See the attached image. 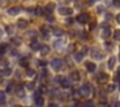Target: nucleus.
I'll use <instances>...</instances> for the list:
<instances>
[{
    "mask_svg": "<svg viewBox=\"0 0 120 107\" xmlns=\"http://www.w3.org/2000/svg\"><path fill=\"white\" fill-rule=\"evenodd\" d=\"M79 90H80V92H79V93H80V96L88 97L89 94H90V92H92V88H90V85H89V84H84V85L81 86Z\"/></svg>",
    "mask_w": 120,
    "mask_h": 107,
    "instance_id": "f257e3e1",
    "label": "nucleus"
},
{
    "mask_svg": "<svg viewBox=\"0 0 120 107\" xmlns=\"http://www.w3.org/2000/svg\"><path fill=\"white\" fill-rule=\"evenodd\" d=\"M90 55L93 59H102L103 58V53L99 49H97V48H93V50L90 52Z\"/></svg>",
    "mask_w": 120,
    "mask_h": 107,
    "instance_id": "f03ea898",
    "label": "nucleus"
},
{
    "mask_svg": "<svg viewBox=\"0 0 120 107\" xmlns=\"http://www.w3.org/2000/svg\"><path fill=\"white\" fill-rule=\"evenodd\" d=\"M76 21H78L79 23H81V25L86 23V22L89 21V14L88 13H80L78 17H76Z\"/></svg>",
    "mask_w": 120,
    "mask_h": 107,
    "instance_id": "7ed1b4c3",
    "label": "nucleus"
},
{
    "mask_svg": "<svg viewBox=\"0 0 120 107\" xmlns=\"http://www.w3.org/2000/svg\"><path fill=\"white\" fill-rule=\"evenodd\" d=\"M58 12H60V14H62V16H71V14H72V8L61 7V8L58 9Z\"/></svg>",
    "mask_w": 120,
    "mask_h": 107,
    "instance_id": "20e7f679",
    "label": "nucleus"
},
{
    "mask_svg": "<svg viewBox=\"0 0 120 107\" xmlns=\"http://www.w3.org/2000/svg\"><path fill=\"white\" fill-rule=\"evenodd\" d=\"M62 59H60V58H56V59H53L52 62H50V66H52L53 68H54V70H60L61 67H62Z\"/></svg>",
    "mask_w": 120,
    "mask_h": 107,
    "instance_id": "39448f33",
    "label": "nucleus"
},
{
    "mask_svg": "<svg viewBox=\"0 0 120 107\" xmlns=\"http://www.w3.org/2000/svg\"><path fill=\"white\" fill-rule=\"evenodd\" d=\"M109 80V75L107 74H99L98 76H97V81H98L99 84H103V83H106V81Z\"/></svg>",
    "mask_w": 120,
    "mask_h": 107,
    "instance_id": "423d86ee",
    "label": "nucleus"
},
{
    "mask_svg": "<svg viewBox=\"0 0 120 107\" xmlns=\"http://www.w3.org/2000/svg\"><path fill=\"white\" fill-rule=\"evenodd\" d=\"M19 12H21V8H19V7H12V8L8 9V14H11V16H17Z\"/></svg>",
    "mask_w": 120,
    "mask_h": 107,
    "instance_id": "0eeeda50",
    "label": "nucleus"
},
{
    "mask_svg": "<svg viewBox=\"0 0 120 107\" xmlns=\"http://www.w3.org/2000/svg\"><path fill=\"white\" fill-rule=\"evenodd\" d=\"M85 67H86V70H88V72H94L97 66H96V63H93V62H86Z\"/></svg>",
    "mask_w": 120,
    "mask_h": 107,
    "instance_id": "6e6552de",
    "label": "nucleus"
},
{
    "mask_svg": "<svg viewBox=\"0 0 120 107\" xmlns=\"http://www.w3.org/2000/svg\"><path fill=\"white\" fill-rule=\"evenodd\" d=\"M60 83H61V86H62V88H70L71 86V81L66 77H62Z\"/></svg>",
    "mask_w": 120,
    "mask_h": 107,
    "instance_id": "1a4fd4ad",
    "label": "nucleus"
},
{
    "mask_svg": "<svg viewBox=\"0 0 120 107\" xmlns=\"http://www.w3.org/2000/svg\"><path fill=\"white\" fill-rule=\"evenodd\" d=\"M17 25H18V27H19V29H26V27L29 26V22H27L26 19H18Z\"/></svg>",
    "mask_w": 120,
    "mask_h": 107,
    "instance_id": "9d476101",
    "label": "nucleus"
},
{
    "mask_svg": "<svg viewBox=\"0 0 120 107\" xmlns=\"http://www.w3.org/2000/svg\"><path fill=\"white\" fill-rule=\"evenodd\" d=\"M111 36V30H110V27H105L103 29V32H102V37L103 39H107V37Z\"/></svg>",
    "mask_w": 120,
    "mask_h": 107,
    "instance_id": "9b49d317",
    "label": "nucleus"
},
{
    "mask_svg": "<svg viewBox=\"0 0 120 107\" xmlns=\"http://www.w3.org/2000/svg\"><path fill=\"white\" fill-rule=\"evenodd\" d=\"M109 68L110 70H114V67H115V65H116V58L115 57H111V58H109Z\"/></svg>",
    "mask_w": 120,
    "mask_h": 107,
    "instance_id": "f8f14e48",
    "label": "nucleus"
},
{
    "mask_svg": "<svg viewBox=\"0 0 120 107\" xmlns=\"http://www.w3.org/2000/svg\"><path fill=\"white\" fill-rule=\"evenodd\" d=\"M71 79H72L74 81H79V80H80V74H79V71L74 70L72 72H71Z\"/></svg>",
    "mask_w": 120,
    "mask_h": 107,
    "instance_id": "ddd939ff",
    "label": "nucleus"
},
{
    "mask_svg": "<svg viewBox=\"0 0 120 107\" xmlns=\"http://www.w3.org/2000/svg\"><path fill=\"white\" fill-rule=\"evenodd\" d=\"M54 8H56V4L54 3H49L47 7H45V12H47L48 14H50L53 11H54Z\"/></svg>",
    "mask_w": 120,
    "mask_h": 107,
    "instance_id": "4468645a",
    "label": "nucleus"
},
{
    "mask_svg": "<svg viewBox=\"0 0 120 107\" xmlns=\"http://www.w3.org/2000/svg\"><path fill=\"white\" fill-rule=\"evenodd\" d=\"M14 92H16L17 97H25V90L22 86H17L16 89H14Z\"/></svg>",
    "mask_w": 120,
    "mask_h": 107,
    "instance_id": "2eb2a0df",
    "label": "nucleus"
},
{
    "mask_svg": "<svg viewBox=\"0 0 120 107\" xmlns=\"http://www.w3.org/2000/svg\"><path fill=\"white\" fill-rule=\"evenodd\" d=\"M36 35H38L36 31H34V30L26 32V36H27V37H32V41H35V39H36Z\"/></svg>",
    "mask_w": 120,
    "mask_h": 107,
    "instance_id": "dca6fc26",
    "label": "nucleus"
},
{
    "mask_svg": "<svg viewBox=\"0 0 120 107\" xmlns=\"http://www.w3.org/2000/svg\"><path fill=\"white\" fill-rule=\"evenodd\" d=\"M49 49H50V48L48 47V45H41V47H40V52H41L43 55L48 54V53H49Z\"/></svg>",
    "mask_w": 120,
    "mask_h": 107,
    "instance_id": "f3484780",
    "label": "nucleus"
},
{
    "mask_svg": "<svg viewBox=\"0 0 120 107\" xmlns=\"http://www.w3.org/2000/svg\"><path fill=\"white\" fill-rule=\"evenodd\" d=\"M35 103H36L38 107H41L43 104H44V99H43V97H41V96H40V97H36V98H35Z\"/></svg>",
    "mask_w": 120,
    "mask_h": 107,
    "instance_id": "a211bd4d",
    "label": "nucleus"
},
{
    "mask_svg": "<svg viewBox=\"0 0 120 107\" xmlns=\"http://www.w3.org/2000/svg\"><path fill=\"white\" fill-rule=\"evenodd\" d=\"M14 89H16V85H14V83H9L5 90H7V93H13Z\"/></svg>",
    "mask_w": 120,
    "mask_h": 107,
    "instance_id": "6ab92c4d",
    "label": "nucleus"
},
{
    "mask_svg": "<svg viewBox=\"0 0 120 107\" xmlns=\"http://www.w3.org/2000/svg\"><path fill=\"white\" fill-rule=\"evenodd\" d=\"M30 47H31L32 50H40V47H41V45H40L38 41H32L31 44H30Z\"/></svg>",
    "mask_w": 120,
    "mask_h": 107,
    "instance_id": "aec40b11",
    "label": "nucleus"
},
{
    "mask_svg": "<svg viewBox=\"0 0 120 107\" xmlns=\"http://www.w3.org/2000/svg\"><path fill=\"white\" fill-rule=\"evenodd\" d=\"M7 99H5V93L3 90H0V104H5Z\"/></svg>",
    "mask_w": 120,
    "mask_h": 107,
    "instance_id": "412c9836",
    "label": "nucleus"
},
{
    "mask_svg": "<svg viewBox=\"0 0 120 107\" xmlns=\"http://www.w3.org/2000/svg\"><path fill=\"white\" fill-rule=\"evenodd\" d=\"M11 74H12V70L9 67H5L4 70H1V75L3 76H9Z\"/></svg>",
    "mask_w": 120,
    "mask_h": 107,
    "instance_id": "4be33fe9",
    "label": "nucleus"
},
{
    "mask_svg": "<svg viewBox=\"0 0 120 107\" xmlns=\"http://www.w3.org/2000/svg\"><path fill=\"white\" fill-rule=\"evenodd\" d=\"M19 65L23 66V67H27V65H29V59H27L26 57L21 58V59H19Z\"/></svg>",
    "mask_w": 120,
    "mask_h": 107,
    "instance_id": "5701e85b",
    "label": "nucleus"
},
{
    "mask_svg": "<svg viewBox=\"0 0 120 107\" xmlns=\"http://www.w3.org/2000/svg\"><path fill=\"white\" fill-rule=\"evenodd\" d=\"M53 34H54L56 36H62V35H63V30H61V29H54V30H53Z\"/></svg>",
    "mask_w": 120,
    "mask_h": 107,
    "instance_id": "b1692460",
    "label": "nucleus"
},
{
    "mask_svg": "<svg viewBox=\"0 0 120 107\" xmlns=\"http://www.w3.org/2000/svg\"><path fill=\"white\" fill-rule=\"evenodd\" d=\"M83 58H84V54H83V53H76V54H75V59L76 61H78V62H81V61H83Z\"/></svg>",
    "mask_w": 120,
    "mask_h": 107,
    "instance_id": "393cba45",
    "label": "nucleus"
},
{
    "mask_svg": "<svg viewBox=\"0 0 120 107\" xmlns=\"http://www.w3.org/2000/svg\"><path fill=\"white\" fill-rule=\"evenodd\" d=\"M35 13H36V16H41V14L44 13V9H43L41 7H36V8H35Z\"/></svg>",
    "mask_w": 120,
    "mask_h": 107,
    "instance_id": "a878e982",
    "label": "nucleus"
},
{
    "mask_svg": "<svg viewBox=\"0 0 120 107\" xmlns=\"http://www.w3.org/2000/svg\"><path fill=\"white\" fill-rule=\"evenodd\" d=\"M12 43H13L14 45H21V39L19 37H12Z\"/></svg>",
    "mask_w": 120,
    "mask_h": 107,
    "instance_id": "bb28decb",
    "label": "nucleus"
},
{
    "mask_svg": "<svg viewBox=\"0 0 120 107\" xmlns=\"http://www.w3.org/2000/svg\"><path fill=\"white\" fill-rule=\"evenodd\" d=\"M26 75L29 76V77H34V76L36 75V72H35L34 70H27L26 71Z\"/></svg>",
    "mask_w": 120,
    "mask_h": 107,
    "instance_id": "cd10ccee",
    "label": "nucleus"
},
{
    "mask_svg": "<svg viewBox=\"0 0 120 107\" xmlns=\"http://www.w3.org/2000/svg\"><path fill=\"white\" fill-rule=\"evenodd\" d=\"M114 39L115 40H120V30H116L114 32Z\"/></svg>",
    "mask_w": 120,
    "mask_h": 107,
    "instance_id": "c85d7f7f",
    "label": "nucleus"
},
{
    "mask_svg": "<svg viewBox=\"0 0 120 107\" xmlns=\"http://www.w3.org/2000/svg\"><path fill=\"white\" fill-rule=\"evenodd\" d=\"M26 86H27V89H30V90H34L35 89V83H27Z\"/></svg>",
    "mask_w": 120,
    "mask_h": 107,
    "instance_id": "c756f323",
    "label": "nucleus"
},
{
    "mask_svg": "<svg viewBox=\"0 0 120 107\" xmlns=\"http://www.w3.org/2000/svg\"><path fill=\"white\" fill-rule=\"evenodd\" d=\"M83 107H93V101H85Z\"/></svg>",
    "mask_w": 120,
    "mask_h": 107,
    "instance_id": "7c9ffc66",
    "label": "nucleus"
},
{
    "mask_svg": "<svg viewBox=\"0 0 120 107\" xmlns=\"http://www.w3.org/2000/svg\"><path fill=\"white\" fill-rule=\"evenodd\" d=\"M41 32L45 35V36H47V35H48V32H49V29H48L47 26H43V27H41Z\"/></svg>",
    "mask_w": 120,
    "mask_h": 107,
    "instance_id": "2f4dec72",
    "label": "nucleus"
},
{
    "mask_svg": "<svg viewBox=\"0 0 120 107\" xmlns=\"http://www.w3.org/2000/svg\"><path fill=\"white\" fill-rule=\"evenodd\" d=\"M106 90H107V92H114V90H115V85H114V84H110V85H107Z\"/></svg>",
    "mask_w": 120,
    "mask_h": 107,
    "instance_id": "473e14b6",
    "label": "nucleus"
},
{
    "mask_svg": "<svg viewBox=\"0 0 120 107\" xmlns=\"http://www.w3.org/2000/svg\"><path fill=\"white\" fill-rule=\"evenodd\" d=\"M39 92H40V93L43 94V93H47L48 90H47V88H45L44 85H41V86H40V88H39Z\"/></svg>",
    "mask_w": 120,
    "mask_h": 107,
    "instance_id": "72a5a7b5",
    "label": "nucleus"
},
{
    "mask_svg": "<svg viewBox=\"0 0 120 107\" xmlns=\"http://www.w3.org/2000/svg\"><path fill=\"white\" fill-rule=\"evenodd\" d=\"M5 53V45H0V55H3Z\"/></svg>",
    "mask_w": 120,
    "mask_h": 107,
    "instance_id": "f704fd0d",
    "label": "nucleus"
},
{
    "mask_svg": "<svg viewBox=\"0 0 120 107\" xmlns=\"http://www.w3.org/2000/svg\"><path fill=\"white\" fill-rule=\"evenodd\" d=\"M47 21H48V22H54V17H53V16H50V14H48Z\"/></svg>",
    "mask_w": 120,
    "mask_h": 107,
    "instance_id": "c9c22d12",
    "label": "nucleus"
},
{
    "mask_svg": "<svg viewBox=\"0 0 120 107\" xmlns=\"http://www.w3.org/2000/svg\"><path fill=\"white\" fill-rule=\"evenodd\" d=\"M8 34H9V35L14 34V29H13V26H9V27H8Z\"/></svg>",
    "mask_w": 120,
    "mask_h": 107,
    "instance_id": "e433bc0d",
    "label": "nucleus"
},
{
    "mask_svg": "<svg viewBox=\"0 0 120 107\" xmlns=\"http://www.w3.org/2000/svg\"><path fill=\"white\" fill-rule=\"evenodd\" d=\"M103 7L102 5H99V7H97V12H98V13H102V12H103Z\"/></svg>",
    "mask_w": 120,
    "mask_h": 107,
    "instance_id": "4c0bfd02",
    "label": "nucleus"
},
{
    "mask_svg": "<svg viewBox=\"0 0 120 107\" xmlns=\"http://www.w3.org/2000/svg\"><path fill=\"white\" fill-rule=\"evenodd\" d=\"M114 5L119 8V7H120V0H114Z\"/></svg>",
    "mask_w": 120,
    "mask_h": 107,
    "instance_id": "58836bf2",
    "label": "nucleus"
},
{
    "mask_svg": "<svg viewBox=\"0 0 120 107\" xmlns=\"http://www.w3.org/2000/svg\"><path fill=\"white\" fill-rule=\"evenodd\" d=\"M39 66H43V67H45V66H47V62H45V61H39Z\"/></svg>",
    "mask_w": 120,
    "mask_h": 107,
    "instance_id": "ea45409f",
    "label": "nucleus"
},
{
    "mask_svg": "<svg viewBox=\"0 0 120 107\" xmlns=\"http://www.w3.org/2000/svg\"><path fill=\"white\" fill-rule=\"evenodd\" d=\"M120 80V68L117 70V72H116V81H119Z\"/></svg>",
    "mask_w": 120,
    "mask_h": 107,
    "instance_id": "a19ab883",
    "label": "nucleus"
},
{
    "mask_svg": "<svg viewBox=\"0 0 120 107\" xmlns=\"http://www.w3.org/2000/svg\"><path fill=\"white\" fill-rule=\"evenodd\" d=\"M81 53H83V54L85 55L86 53H88V48H86V47H84V48H83V50H81Z\"/></svg>",
    "mask_w": 120,
    "mask_h": 107,
    "instance_id": "79ce46f5",
    "label": "nucleus"
},
{
    "mask_svg": "<svg viewBox=\"0 0 120 107\" xmlns=\"http://www.w3.org/2000/svg\"><path fill=\"white\" fill-rule=\"evenodd\" d=\"M106 48H109V50L112 49V44L111 43H106Z\"/></svg>",
    "mask_w": 120,
    "mask_h": 107,
    "instance_id": "37998d69",
    "label": "nucleus"
},
{
    "mask_svg": "<svg viewBox=\"0 0 120 107\" xmlns=\"http://www.w3.org/2000/svg\"><path fill=\"white\" fill-rule=\"evenodd\" d=\"M41 75H43V76H47V75H48V71L45 70V68H43V71H41Z\"/></svg>",
    "mask_w": 120,
    "mask_h": 107,
    "instance_id": "c03bdc74",
    "label": "nucleus"
},
{
    "mask_svg": "<svg viewBox=\"0 0 120 107\" xmlns=\"http://www.w3.org/2000/svg\"><path fill=\"white\" fill-rule=\"evenodd\" d=\"M96 25H97V23H96V22H92V23H90V29H92V30H93V29H94V27H96Z\"/></svg>",
    "mask_w": 120,
    "mask_h": 107,
    "instance_id": "a18cd8bd",
    "label": "nucleus"
},
{
    "mask_svg": "<svg viewBox=\"0 0 120 107\" xmlns=\"http://www.w3.org/2000/svg\"><path fill=\"white\" fill-rule=\"evenodd\" d=\"M116 22H117V23H120V13L116 16Z\"/></svg>",
    "mask_w": 120,
    "mask_h": 107,
    "instance_id": "49530a36",
    "label": "nucleus"
},
{
    "mask_svg": "<svg viewBox=\"0 0 120 107\" xmlns=\"http://www.w3.org/2000/svg\"><path fill=\"white\" fill-rule=\"evenodd\" d=\"M99 107H109V106H107V104H106V103H103V102H102V103H101V104H99Z\"/></svg>",
    "mask_w": 120,
    "mask_h": 107,
    "instance_id": "de8ad7c7",
    "label": "nucleus"
},
{
    "mask_svg": "<svg viewBox=\"0 0 120 107\" xmlns=\"http://www.w3.org/2000/svg\"><path fill=\"white\" fill-rule=\"evenodd\" d=\"M114 107H120V102H116V103L114 104Z\"/></svg>",
    "mask_w": 120,
    "mask_h": 107,
    "instance_id": "09e8293b",
    "label": "nucleus"
},
{
    "mask_svg": "<svg viewBox=\"0 0 120 107\" xmlns=\"http://www.w3.org/2000/svg\"><path fill=\"white\" fill-rule=\"evenodd\" d=\"M48 107H57V104H54V103H50Z\"/></svg>",
    "mask_w": 120,
    "mask_h": 107,
    "instance_id": "8fccbe9b",
    "label": "nucleus"
},
{
    "mask_svg": "<svg viewBox=\"0 0 120 107\" xmlns=\"http://www.w3.org/2000/svg\"><path fill=\"white\" fill-rule=\"evenodd\" d=\"M5 63H7V61H4V59L0 61V65H5Z\"/></svg>",
    "mask_w": 120,
    "mask_h": 107,
    "instance_id": "3c124183",
    "label": "nucleus"
},
{
    "mask_svg": "<svg viewBox=\"0 0 120 107\" xmlns=\"http://www.w3.org/2000/svg\"><path fill=\"white\" fill-rule=\"evenodd\" d=\"M3 34H4V31H3V29H0V36H3Z\"/></svg>",
    "mask_w": 120,
    "mask_h": 107,
    "instance_id": "603ef678",
    "label": "nucleus"
},
{
    "mask_svg": "<svg viewBox=\"0 0 120 107\" xmlns=\"http://www.w3.org/2000/svg\"><path fill=\"white\" fill-rule=\"evenodd\" d=\"M0 83H3V77L1 76H0Z\"/></svg>",
    "mask_w": 120,
    "mask_h": 107,
    "instance_id": "864d4df0",
    "label": "nucleus"
},
{
    "mask_svg": "<svg viewBox=\"0 0 120 107\" xmlns=\"http://www.w3.org/2000/svg\"><path fill=\"white\" fill-rule=\"evenodd\" d=\"M92 3H96V1H98V0H90Z\"/></svg>",
    "mask_w": 120,
    "mask_h": 107,
    "instance_id": "5fc2aeb1",
    "label": "nucleus"
},
{
    "mask_svg": "<svg viewBox=\"0 0 120 107\" xmlns=\"http://www.w3.org/2000/svg\"><path fill=\"white\" fill-rule=\"evenodd\" d=\"M14 107H22V106H18V104H16V106H14Z\"/></svg>",
    "mask_w": 120,
    "mask_h": 107,
    "instance_id": "6e6d98bb",
    "label": "nucleus"
},
{
    "mask_svg": "<svg viewBox=\"0 0 120 107\" xmlns=\"http://www.w3.org/2000/svg\"><path fill=\"white\" fill-rule=\"evenodd\" d=\"M66 1H71V0H66Z\"/></svg>",
    "mask_w": 120,
    "mask_h": 107,
    "instance_id": "4d7b16f0",
    "label": "nucleus"
},
{
    "mask_svg": "<svg viewBox=\"0 0 120 107\" xmlns=\"http://www.w3.org/2000/svg\"><path fill=\"white\" fill-rule=\"evenodd\" d=\"M119 58H120V54H119Z\"/></svg>",
    "mask_w": 120,
    "mask_h": 107,
    "instance_id": "13d9d810",
    "label": "nucleus"
},
{
    "mask_svg": "<svg viewBox=\"0 0 120 107\" xmlns=\"http://www.w3.org/2000/svg\"><path fill=\"white\" fill-rule=\"evenodd\" d=\"M12 1H14V0H12Z\"/></svg>",
    "mask_w": 120,
    "mask_h": 107,
    "instance_id": "bf43d9fd",
    "label": "nucleus"
}]
</instances>
